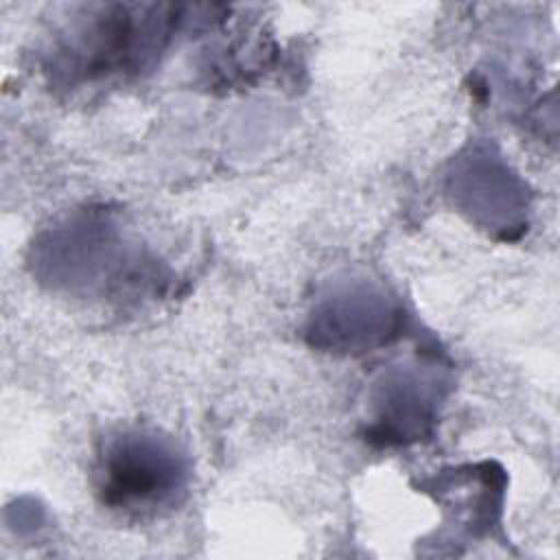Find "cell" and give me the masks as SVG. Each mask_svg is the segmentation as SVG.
Returning <instances> with one entry per match:
<instances>
[{"instance_id": "1", "label": "cell", "mask_w": 560, "mask_h": 560, "mask_svg": "<svg viewBox=\"0 0 560 560\" xmlns=\"http://www.w3.org/2000/svg\"><path fill=\"white\" fill-rule=\"evenodd\" d=\"M177 486L175 459L151 440H125L107 459L105 490L118 503L160 501Z\"/></svg>"}]
</instances>
